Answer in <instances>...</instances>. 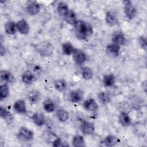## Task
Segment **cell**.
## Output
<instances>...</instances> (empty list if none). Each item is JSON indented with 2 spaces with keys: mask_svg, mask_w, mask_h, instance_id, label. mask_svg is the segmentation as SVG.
Segmentation results:
<instances>
[{
  "mask_svg": "<svg viewBox=\"0 0 147 147\" xmlns=\"http://www.w3.org/2000/svg\"><path fill=\"white\" fill-rule=\"evenodd\" d=\"M74 26L76 36L80 40L86 39L93 33L92 26L89 23L83 20H77Z\"/></svg>",
  "mask_w": 147,
  "mask_h": 147,
  "instance_id": "obj_1",
  "label": "cell"
},
{
  "mask_svg": "<svg viewBox=\"0 0 147 147\" xmlns=\"http://www.w3.org/2000/svg\"><path fill=\"white\" fill-rule=\"evenodd\" d=\"M36 51L43 57H47L52 55L53 51V47L48 41H42L37 44L36 47Z\"/></svg>",
  "mask_w": 147,
  "mask_h": 147,
  "instance_id": "obj_2",
  "label": "cell"
},
{
  "mask_svg": "<svg viewBox=\"0 0 147 147\" xmlns=\"http://www.w3.org/2000/svg\"><path fill=\"white\" fill-rule=\"evenodd\" d=\"M18 138L20 140L26 142L32 140L34 137L33 132L29 128L25 126H22L20 127L18 133Z\"/></svg>",
  "mask_w": 147,
  "mask_h": 147,
  "instance_id": "obj_3",
  "label": "cell"
},
{
  "mask_svg": "<svg viewBox=\"0 0 147 147\" xmlns=\"http://www.w3.org/2000/svg\"><path fill=\"white\" fill-rule=\"evenodd\" d=\"M26 5V11L30 16H35L40 11V4L37 1H29L27 2Z\"/></svg>",
  "mask_w": 147,
  "mask_h": 147,
  "instance_id": "obj_4",
  "label": "cell"
},
{
  "mask_svg": "<svg viewBox=\"0 0 147 147\" xmlns=\"http://www.w3.org/2000/svg\"><path fill=\"white\" fill-rule=\"evenodd\" d=\"M124 3V13L126 17L130 20L133 19L137 12L136 8L132 4L131 2L130 1H125L123 2Z\"/></svg>",
  "mask_w": 147,
  "mask_h": 147,
  "instance_id": "obj_5",
  "label": "cell"
},
{
  "mask_svg": "<svg viewBox=\"0 0 147 147\" xmlns=\"http://www.w3.org/2000/svg\"><path fill=\"white\" fill-rule=\"evenodd\" d=\"M80 129L84 134L90 135L94 133L95 126L92 123L83 120L80 123Z\"/></svg>",
  "mask_w": 147,
  "mask_h": 147,
  "instance_id": "obj_6",
  "label": "cell"
},
{
  "mask_svg": "<svg viewBox=\"0 0 147 147\" xmlns=\"http://www.w3.org/2000/svg\"><path fill=\"white\" fill-rule=\"evenodd\" d=\"M72 56L75 63L79 65L83 64L87 59L86 53L83 51L76 48H75L72 53Z\"/></svg>",
  "mask_w": 147,
  "mask_h": 147,
  "instance_id": "obj_7",
  "label": "cell"
},
{
  "mask_svg": "<svg viewBox=\"0 0 147 147\" xmlns=\"http://www.w3.org/2000/svg\"><path fill=\"white\" fill-rule=\"evenodd\" d=\"M120 46L115 44H109L106 48V52L107 55L111 57H117L119 54Z\"/></svg>",
  "mask_w": 147,
  "mask_h": 147,
  "instance_id": "obj_8",
  "label": "cell"
},
{
  "mask_svg": "<svg viewBox=\"0 0 147 147\" xmlns=\"http://www.w3.org/2000/svg\"><path fill=\"white\" fill-rule=\"evenodd\" d=\"M111 40L113 43H115L118 45H123L125 42V36L124 33L122 31L115 32L111 37Z\"/></svg>",
  "mask_w": 147,
  "mask_h": 147,
  "instance_id": "obj_9",
  "label": "cell"
},
{
  "mask_svg": "<svg viewBox=\"0 0 147 147\" xmlns=\"http://www.w3.org/2000/svg\"><path fill=\"white\" fill-rule=\"evenodd\" d=\"M17 30L22 34H27L29 32L28 22L24 19H21L16 23Z\"/></svg>",
  "mask_w": 147,
  "mask_h": 147,
  "instance_id": "obj_10",
  "label": "cell"
},
{
  "mask_svg": "<svg viewBox=\"0 0 147 147\" xmlns=\"http://www.w3.org/2000/svg\"><path fill=\"white\" fill-rule=\"evenodd\" d=\"M105 21L107 24L110 26L116 25L118 22V19L117 14L111 11H109L106 13Z\"/></svg>",
  "mask_w": 147,
  "mask_h": 147,
  "instance_id": "obj_11",
  "label": "cell"
},
{
  "mask_svg": "<svg viewBox=\"0 0 147 147\" xmlns=\"http://www.w3.org/2000/svg\"><path fill=\"white\" fill-rule=\"evenodd\" d=\"M84 108L88 111L95 112L98 109V105L95 100L92 98L86 100L83 103Z\"/></svg>",
  "mask_w": 147,
  "mask_h": 147,
  "instance_id": "obj_12",
  "label": "cell"
},
{
  "mask_svg": "<svg viewBox=\"0 0 147 147\" xmlns=\"http://www.w3.org/2000/svg\"><path fill=\"white\" fill-rule=\"evenodd\" d=\"M70 100L73 103H78L81 101L83 98V91L80 89L72 91L69 94Z\"/></svg>",
  "mask_w": 147,
  "mask_h": 147,
  "instance_id": "obj_13",
  "label": "cell"
},
{
  "mask_svg": "<svg viewBox=\"0 0 147 147\" xmlns=\"http://www.w3.org/2000/svg\"><path fill=\"white\" fill-rule=\"evenodd\" d=\"M32 119L33 123L38 126H41L44 125L45 122V118L44 114L40 112H36L33 114Z\"/></svg>",
  "mask_w": 147,
  "mask_h": 147,
  "instance_id": "obj_14",
  "label": "cell"
},
{
  "mask_svg": "<svg viewBox=\"0 0 147 147\" xmlns=\"http://www.w3.org/2000/svg\"><path fill=\"white\" fill-rule=\"evenodd\" d=\"M21 79L24 84H30L35 81L36 76L30 71H26L22 75Z\"/></svg>",
  "mask_w": 147,
  "mask_h": 147,
  "instance_id": "obj_15",
  "label": "cell"
},
{
  "mask_svg": "<svg viewBox=\"0 0 147 147\" xmlns=\"http://www.w3.org/2000/svg\"><path fill=\"white\" fill-rule=\"evenodd\" d=\"M14 110L20 114H25L26 112V106L25 102L22 99L16 100L14 104Z\"/></svg>",
  "mask_w": 147,
  "mask_h": 147,
  "instance_id": "obj_16",
  "label": "cell"
},
{
  "mask_svg": "<svg viewBox=\"0 0 147 147\" xmlns=\"http://www.w3.org/2000/svg\"><path fill=\"white\" fill-rule=\"evenodd\" d=\"M1 80L6 83H13L15 81V78L13 75L8 71H1L0 74Z\"/></svg>",
  "mask_w": 147,
  "mask_h": 147,
  "instance_id": "obj_17",
  "label": "cell"
},
{
  "mask_svg": "<svg viewBox=\"0 0 147 147\" xmlns=\"http://www.w3.org/2000/svg\"><path fill=\"white\" fill-rule=\"evenodd\" d=\"M27 98L30 103L32 104L36 103L40 100V93L38 90H33L29 91V92L28 94Z\"/></svg>",
  "mask_w": 147,
  "mask_h": 147,
  "instance_id": "obj_18",
  "label": "cell"
},
{
  "mask_svg": "<svg viewBox=\"0 0 147 147\" xmlns=\"http://www.w3.org/2000/svg\"><path fill=\"white\" fill-rule=\"evenodd\" d=\"M118 119L119 122L123 126H128L131 123V118L129 115L125 111L121 112L118 117Z\"/></svg>",
  "mask_w": 147,
  "mask_h": 147,
  "instance_id": "obj_19",
  "label": "cell"
},
{
  "mask_svg": "<svg viewBox=\"0 0 147 147\" xmlns=\"http://www.w3.org/2000/svg\"><path fill=\"white\" fill-rule=\"evenodd\" d=\"M5 30L6 33L9 35L15 34L17 30L16 23L12 21L7 22L5 25Z\"/></svg>",
  "mask_w": 147,
  "mask_h": 147,
  "instance_id": "obj_20",
  "label": "cell"
},
{
  "mask_svg": "<svg viewBox=\"0 0 147 147\" xmlns=\"http://www.w3.org/2000/svg\"><path fill=\"white\" fill-rule=\"evenodd\" d=\"M118 142L119 139L117 137L112 135L106 136L103 140V143L106 146H114L116 145Z\"/></svg>",
  "mask_w": 147,
  "mask_h": 147,
  "instance_id": "obj_21",
  "label": "cell"
},
{
  "mask_svg": "<svg viewBox=\"0 0 147 147\" xmlns=\"http://www.w3.org/2000/svg\"><path fill=\"white\" fill-rule=\"evenodd\" d=\"M42 106L44 110L48 113H52L55 109V104L51 99H45L42 103Z\"/></svg>",
  "mask_w": 147,
  "mask_h": 147,
  "instance_id": "obj_22",
  "label": "cell"
},
{
  "mask_svg": "<svg viewBox=\"0 0 147 147\" xmlns=\"http://www.w3.org/2000/svg\"><path fill=\"white\" fill-rule=\"evenodd\" d=\"M57 10L58 13L63 17H64L69 11L68 5L64 2L59 3L57 7Z\"/></svg>",
  "mask_w": 147,
  "mask_h": 147,
  "instance_id": "obj_23",
  "label": "cell"
},
{
  "mask_svg": "<svg viewBox=\"0 0 147 147\" xmlns=\"http://www.w3.org/2000/svg\"><path fill=\"white\" fill-rule=\"evenodd\" d=\"M0 116L2 118L9 123L13 120V116L10 112L2 106L0 107Z\"/></svg>",
  "mask_w": 147,
  "mask_h": 147,
  "instance_id": "obj_24",
  "label": "cell"
},
{
  "mask_svg": "<svg viewBox=\"0 0 147 147\" xmlns=\"http://www.w3.org/2000/svg\"><path fill=\"white\" fill-rule=\"evenodd\" d=\"M56 117L58 120L61 122L67 121L69 118L68 112L63 109H59L56 111Z\"/></svg>",
  "mask_w": 147,
  "mask_h": 147,
  "instance_id": "obj_25",
  "label": "cell"
},
{
  "mask_svg": "<svg viewBox=\"0 0 147 147\" xmlns=\"http://www.w3.org/2000/svg\"><path fill=\"white\" fill-rule=\"evenodd\" d=\"M72 145L75 147H83L86 145L84 138L80 135H76L74 136L72 140Z\"/></svg>",
  "mask_w": 147,
  "mask_h": 147,
  "instance_id": "obj_26",
  "label": "cell"
},
{
  "mask_svg": "<svg viewBox=\"0 0 147 147\" xmlns=\"http://www.w3.org/2000/svg\"><path fill=\"white\" fill-rule=\"evenodd\" d=\"M75 48L70 42H65L62 45V51L65 55H71L73 53Z\"/></svg>",
  "mask_w": 147,
  "mask_h": 147,
  "instance_id": "obj_27",
  "label": "cell"
},
{
  "mask_svg": "<svg viewBox=\"0 0 147 147\" xmlns=\"http://www.w3.org/2000/svg\"><path fill=\"white\" fill-rule=\"evenodd\" d=\"M115 76L111 74L106 75L103 79V82L105 86L111 87L115 83Z\"/></svg>",
  "mask_w": 147,
  "mask_h": 147,
  "instance_id": "obj_28",
  "label": "cell"
},
{
  "mask_svg": "<svg viewBox=\"0 0 147 147\" xmlns=\"http://www.w3.org/2000/svg\"><path fill=\"white\" fill-rule=\"evenodd\" d=\"M65 21L69 24L74 25L76 22V16L74 11L72 10H69L68 13L64 17Z\"/></svg>",
  "mask_w": 147,
  "mask_h": 147,
  "instance_id": "obj_29",
  "label": "cell"
},
{
  "mask_svg": "<svg viewBox=\"0 0 147 147\" xmlns=\"http://www.w3.org/2000/svg\"><path fill=\"white\" fill-rule=\"evenodd\" d=\"M67 86V83L64 79H59L54 82V87L59 91H63L65 90Z\"/></svg>",
  "mask_w": 147,
  "mask_h": 147,
  "instance_id": "obj_30",
  "label": "cell"
},
{
  "mask_svg": "<svg viewBox=\"0 0 147 147\" xmlns=\"http://www.w3.org/2000/svg\"><path fill=\"white\" fill-rule=\"evenodd\" d=\"M81 74L83 78L85 80H90L93 76V72L92 69L88 67H84L82 70Z\"/></svg>",
  "mask_w": 147,
  "mask_h": 147,
  "instance_id": "obj_31",
  "label": "cell"
},
{
  "mask_svg": "<svg viewBox=\"0 0 147 147\" xmlns=\"http://www.w3.org/2000/svg\"><path fill=\"white\" fill-rule=\"evenodd\" d=\"M0 92H1V99L2 100L7 97L9 93V89L6 83L3 84L0 86Z\"/></svg>",
  "mask_w": 147,
  "mask_h": 147,
  "instance_id": "obj_32",
  "label": "cell"
},
{
  "mask_svg": "<svg viewBox=\"0 0 147 147\" xmlns=\"http://www.w3.org/2000/svg\"><path fill=\"white\" fill-rule=\"evenodd\" d=\"M98 98L99 100L103 104H106L109 103L110 100V98L109 95L106 92H102L99 93L98 95Z\"/></svg>",
  "mask_w": 147,
  "mask_h": 147,
  "instance_id": "obj_33",
  "label": "cell"
},
{
  "mask_svg": "<svg viewBox=\"0 0 147 147\" xmlns=\"http://www.w3.org/2000/svg\"><path fill=\"white\" fill-rule=\"evenodd\" d=\"M139 43L141 47L142 48H143L144 49L146 50V40L145 36H141L139 38Z\"/></svg>",
  "mask_w": 147,
  "mask_h": 147,
  "instance_id": "obj_34",
  "label": "cell"
},
{
  "mask_svg": "<svg viewBox=\"0 0 147 147\" xmlns=\"http://www.w3.org/2000/svg\"><path fill=\"white\" fill-rule=\"evenodd\" d=\"M61 144H62V142L59 138H55L52 142V145L54 147H58V146H63Z\"/></svg>",
  "mask_w": 147,
  "mask_h": 147,
  "instance_id": "obj_35",
  "label": "cell"
},
{
  "mask_svg": "<svg viewBox=\"0 0 147 147\" xmlns=\"http://www.w3.org/2000/svg\"><path fill=\"white\" fill-rule=\"evenodd\" d=\"M5 48L3 47V45L2 44H1V48H0V54L1 56H2L5 54Z\"/></svg>",
  "mask_w": 147,
  "mask_h": 147,
  "instance_id": "obj_36",
  "label": "cell"
}]
</instances>
